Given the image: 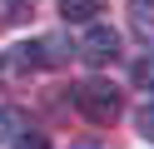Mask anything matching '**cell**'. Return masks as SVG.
<instances>
[{
  "label": "cell",
  "instance_id": "cell-1",
  "mask_svg": "<svg viewBox=\"0 0 154 149\" xmlns=\"http://www.w3.org/2000/svg\"><path fill=\"white\" fill-rule=\"evenodd\" d=\"M75 109H80L90 124L109 129L114 119L124 114V99H119V89H114L109 79H85V85H75Z\"/></svg>",
  "mask_w": 154,
  "mask_h": 149
},
{
  "label": "cell",
  "instance_id": "cell-2",
  "mask_svg": "<svg viewBox=\"0 0 154 149\" xmlns=\"http://www.w3.org/2000/svg\"><path fill=\"white\" fill-rule=\"evenodd\" d=\"M75 55H80L90 70H104V65H114V60H119V35H114L109 25L85 20V35H80V45H75Z\"/></svg>",
  "mask_w": 154,
  "mask_h": 149
},
{
  "label": "cell",
  "instance_id": "cell-3",
  "mask_svg": "<svg viewBox=\"0 0 154 149\" xmlns=\"http://www.w3.org/2000/svg\"><path fill=\"white\" fill-rule=\"evenodd\" d=\"M30 70H40V50L35 45H15L0 60V75H30Z\"/></svg>",
  "mask_w": 154,
  "mask_h": 149
},
{
  "label": "cell",
  "instance_id": "cell-4",
  "mask_svg": "<svg viewBox=\"0 0 154 149\" xmlns=\"http://www.w3.org/2000/svg\"><path fill=\"white\" fill-rule=\"evenodd\" d=\"M129 25L144 40H154V0H129Z\"/></svg>",
  "mask_w": 154,
  "mask_h": 149
},
{
  "label": "cell",
  "instance_id": "cell-5",
  "mask_svg": "<svg viewBox=\"0 0 154 149\" xmlns=\"http://www.w3.org/2000/svg\"><path fill=\"white\" fill-rule=\"evenodd\" d=\"M60 15L70 20V25H85V20L100 15V0H60Z\"/></svg>",
  "mask_w": 154,
  "mask_h": 149
},
{
  "label": "cell",
  "instance_id": "cell-6",
  "mask_svg": "<svg viewBox=\"0 0 154 149\" xmlns=\"http://www.w3.org/2000/svg\"><path fill=\"white\" fill-rule=\"evenodd\" d=\"M20 129H30V124H25V114H20L15 104H0V144H10Z\"/></svg>",
  "mask_w": 154,
  "mask_h": 149
},
{
  "label": "cell",
  "instance_id": "cell-7",
  "mask_svg": "<svg viewBox=\"0 0 154 149\" xmlns=\"http://www.w3.org/2000/svg\"><path fill=\"white\" fill-rule=\"evenodd\" d=\"M35 50H40V65H65V60H70V55H65V35H50V40H40Z\"/></svg>",
  "mask_w": 154,
  "mask_h": 149
},
{
  "label": "cell",
  "instance_id": "cell-8",
  "mask_svg": "<svg viewBox=\"0 0 154 149\" xmlns=\"http://www.w3.org/2000/svg\"><path fill=\"white\" fill-rule=\"evenodd\" d=\"M134 85L154 95V55H139V60H134Z\"/></svg>",
  "mask_w": 154,
  "mask_h": 149
},
{
  "label": "cell",
  "instance_id": "cell-9",
  "mask_svg": "<svg viewBox=\"0 0 154 149\" xmlns=\"http://www.w3.org/2000/svg\"><path fill=\"white\" fill-rule=\"evenodd\" d=\"M5 149H50V144H45V134H35V129H20Z\"/></svg>",
  "mask_w": 154,
  "mask_h": 149
},
{
  "label": "cell",
  "instance_id": "cell-10",
  "mask_svg": "<svg viewBox=\"0 0 154 149\" xmlns=\"http://www.w3.org/2000/svg\"><path fill=\"white\" fill-rule=\"evenodd\" d=\"M0 5H5V25H20V20H30V5H25V0H0Z\"/></svg>",
  "mask_w": 154,
  "mask_h": 149
},
{
  "label": "cell",
  "instance_id": "cell-11",
  "mask_svg": "<svg viewBox=\"0 0 154 149\" xmlns=\"http://www.w3.org/2000/svg\"><path fill=\"white\" fill-rule=\"evenodd\" d=\"M134 124H139V134H144V139L154 144V104H144L139 114H134Z\"/></svg>",
  "mask_w": 154,
  "mask_h": 149
},
{
  "label": "cell",
  "instance_id": "cell-12",
  "mask_svg": "<svg viewBox=\"0 0 154 149\" xmlns=\"http://www.w3.org/2000/svg\"><path fill=\"white\" fill-rule=\"evenodd\" d=\"M70 149H109L104 139H80V144H70Z\"/></svg>",
  "mask_w": 154,
  "mask_h": 149
}]
</instances>
